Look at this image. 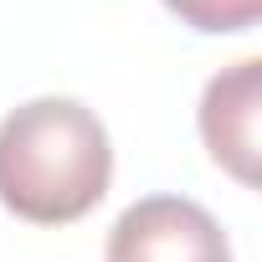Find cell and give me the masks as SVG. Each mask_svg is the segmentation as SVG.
<instances>
[{
    "instance_id": "6da1fadb",
    "label": "cell",
    "mask_w": 262,
    "mask_h": 262,
    "mask_svg": "<svg viewBox=\"0 0 262 262\" xmlns=\"http://www.w3.org/2000/svg\"><path fill=\"white\" fill-rule=\"evenodd\" d=\"M113 180L108 128L77 98H31L0 118V206L31 226L88 216Z\"/></svg>"
},
{
    "instance_id": "7a4b0ae2",
    "label": "cell",
    "mask_w": 262,
    "mask_h": 262,
    "mask_svg": "<svg viewBox=\"0 0 262 262\" xmlns=\"http://www.w3.org/2000/svg\"><path fill=\"white\" fill-rule=\"evenodd\" d=\"M108 262H231L216 216L185 195H144L108 231Z\"/></svg>"
},
{
    "instance_id": "3957f363",
    "label": "cell",
    "mask_w": 262,
    "mask_h": 262,
    "mask_svg": "<svg viewBox=\"0 0 262 262\" xmlns=\"http://www.w3.org/2000/svg\"><path fill=\"white\" fill-rule=\"evenodd\" d=\"M257 67H262L257 57L226 67L221 77L206 82V98H201V139L211 160L231 170L242 185L257 180V82H262Z\"/></svg>"
},
{
    "instance_id": "277c9868",
    "label": "cell",
    "mask_w": 262,
    "mask_h": 262,
    "mask_svg": "<svg viewBox=\"0 0 262 262\" xmlns=\"http://www.w3.org/2000/svg\"><path fill=\"white\" fill-rule=\"evenodd\" d=\"M165 6H170L185 26L206 31V36L247 31V26H257V16H262V0H165Z\"/></svg>"
}]
</instances>
